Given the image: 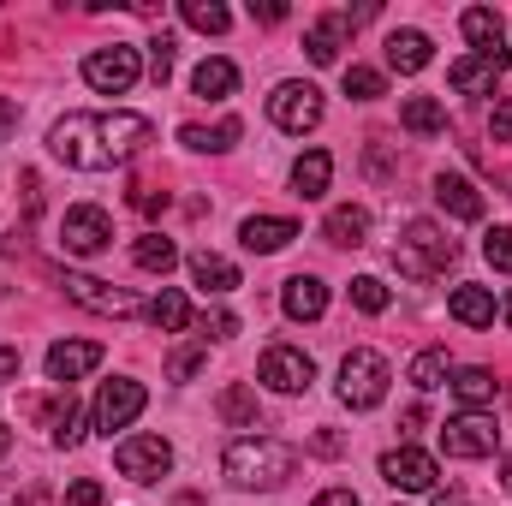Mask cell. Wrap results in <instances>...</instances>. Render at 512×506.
<instances>
[{"label": "cell", "instance_id": "45", "mask_svg": "<svg viewBox=\"0 0 512 506\" xmlns=\"http://www.w3.org/2000/svg\"><path fill=\"white\" fill-rule=\"evenodd\" d=\"M310 453H322V459H340V453H346V441H340L334 429H322V435L310 441Z\"/></svg>", "mask_w": 512, "mask_h": 506}, {"label": "cell", "instance_id": "30", "mask_svg": "<svg viewBox=\"0 0 512 506\" xmlns=\"http://www.w3.org/2000/svg\"><path fill=\"white\" fill-rule=\"evenodd\" d=\"M215 405H221V417H227L233 429H256V417H262V411H256V393L245 387V381L221 387V399H215Z\"/></svg>", "mask_w": 512, "mask_h": 506}, {"label": "cell", "instance_id": "22", "mask_svg": "<svg viewBox=\"0 0 512 506\" xmlns=\"http://www.w3.org/2000/svg\"><path fill=\"white\" fill-rule=\"evenodd\" d=\"M447 310H453V322H465V328H489V322H495V292H489V286H459V292L447 298Z\"/></svg>", "mask_w": 512, "mask_h": 506}, {"label": "cell", "instance_id": "10", "mask_svg": "<svg viewBox=\"0 0 512 506\" xmlns=\"http://www.w3.org/2000/svg\"><path fill=\"white\" fill-rule=\"evenodd\" d=\"M256 381H268L274 393H304L316 381V364L298 352V346H268L262 364H256Z\"/></svg>", "mask_w": 512, "mask_h": 506}, {"label": "cell", "instance_id": "9", "mask_svg": "<svg viewBox=\"0 0 512 506\" xmlns=\"http://www.w3.org/2000/svg\"><path fill=\"white\" fill-rule=\"evenodd\" d=\"M114 465H120V477H131V483H155V477L173 471V447L161 435H131V441H120Z\"/></svg>", "mask_w": 512, "mask_h": 506}, {"label": "cell", "instance_id": "50", "mask_svg": "<svg viewBox=\"0 0 512 506\" xmlns=\"http://www.w3.org/2000/svg\"><path fill=\"white\" fill-rule=\"evenodd\" d=\"M18 126V108H6V102H0V131H12Z\"/></svg>", "mask_w": 512, "mask_h": 506}, {"label": "cell", "instance_id": "48", "mask_svg": "<svg viewBox=\"0 0 512 506\" xmlns=\"http://www.w3.org/2000/svg\"><path fill=\"white\" fill-rule=\"evenodd\" d=\"M12 506H48V483H30L24 495H12Z\"/></svg>", "mask_w": 512, "mask_h": 506}, {"label": "cell", "instance_id": "43", "mask_svg": "<svg viewBox=\"0 0 512 506\" xmlns=\"http://www.w3.org/2000/svg\"><path fill=\"white\" fill-rule=\"evenodd\" d=\"M66 506H102V483H90V477L72 483V489H66Z\"/></svg>", "mask_w": 512, "mask_h": 506}, {"label": "cell", "instance_id": "21", "mask_svg": "<svg viewBox=\"0 0 512 506\" xmlns=\"http://www.w3.org/2000/svg\"><path fill=\"white\" fill-rule=\"evenodd\" d=\"M328 245H346V251H358L364 239H370V215L358 209V203H340V209H328Z\"/></svg>", "mask_w": 512, "mask_h": 506}, {"label": "cell", "instance_id": "8", "mask_svg": "<svg viewBox=\"0 0 512 506\" xmlns=\"http://www.w3.org/2000/svg\"><path fill=\"white\" fill-rule=\"evenodd\" d=\"M441 447H447V459H489L501 447V429L483 411H465V417H453L441 429Z\"/></svg>", "mask_w": 512, "mask_h": 506}, {"label": "cell", "instance_id": "47", "mask_svg": "<svg viewBox=\"0 0 512 506\" xmlns=\"http://www.w3.org/2000/svg\"><path fill=\"white\" fill-rule=\"evenodd\" d=\"M310 506H358V495H352V489H322Z\"/></svg>", "mask_w": 512, "mask_h": 506}, {"label": "cell", "instance_id": "13", "mask_svg": "<svg viewBox=\"0 0 512 506\" xmlns=\"http://www.w3.org/2000/svg\"><path fill=\"white\" fill-rule=\"evenodd\" d=\"M143 399H149V393H143V381H108V387H102V393H96V429H102V435H114V429H126L131 417H137V411H143Z\"/></svg>", "mask_w": 512, "mask_h": 506}, {"label": "cell", "instance_id": "17", "mask_svg": "<svg viewBox=\"0 0 512 506\" xmlns=\"http://www.w3.org/2000/svg\"><path fill=\"white\" fill-rule=\"evenodd\" d=\"M346 36H352V18H346V12H328V18H316V24H310L304 54H310L316 66H334V60H340V48H346Z\"/></svg>", "mask_w": 512, "mask_h": 506}, {"label": "cell", "instance_id": "4", "mask_svg": "<svg viewBox=\"0 0 512 506\" xmlns=\"http://www.w3.org/2000/svg\"><path fill=\"white\" fill-rule=\"evenodd\" d=\"M387 358L382 352H370V346H358V352H346V364H340V405H352V411H376L387 399Z\"/></svg>", "mask_w": 512, "mask_h": 506}, {"label": "cell", "instance_id": "33", "mask_svg": "<svg viewBox=\"0 0 512 506\" xmlns=\"http://www.w3.org/2000/svg\"><path fill=\"white\" fill-rule=\"evenodd\" d=\"M179 12H185V24H191V30H203V36H227V24H233V12H227V6H215V0H185Z\"/></svg>", "mask_w": 512, "mask_h": 506}, {"label": "cell", "instance_id": "38", "mask_svg": "<svg viewBox=\"0 0 512 506\" xmlns=\"http://www.w3.org/2000/svg\"><path fill=\"white\" fill-rule=\"evenodd\" d=\"M346 96H352V102H376V96H387L382 72H370V66H346Z\"/></svg>", "mask_w": 512, "mask_h": 506}, {"label": "cell", "instance_id": "14", "mask_svg": "<svg viewBox=\"0 0 512 506\" xmlns=\"http://www.w3.org/2000/svg\"><path fill=\"white\" fill-rule=\"evenodd\" d=\"M512 66L507 48H495V54H471V60H453V72H447V84L459 90V96H489L495 90V78Z\"/></svg>", "mask_w": 512, "mask_h": 506}, {"label": "cell", "instance_id": "34", "mask_svg": "<svg viewBox=\"0 0 512 506\" xmlns=\"http://www.w3.org/2000/svg\"><path fill=\"white\" fill-rule=\"evenodd\" d=\"M179 143H185V149H197V155H209V149H227V143H239V120H227V126H215V131L185 126V131H179Z\"/></svg>", "mask_w": 512, "mask_h": 506}, {"label": "cell", "instance_id": "42", "mask_svg": "<svg viewBox=\"0 0 512 506\" xmlns=\"http://www.w3.org/2000/svg\"><path fill=\"white\" fill-rule=\"evenodd\" d=\"M131 209H143V215H161V209H167V191H155V185H137V191H131Z\"/></svg>", "mask_w": 512, "mask_h": 506}, {"label": "cell", "instance_id": "11", "mask_svg": "<svg viewBox=\"0 0 512 506\" xmlns=\"http://www.w3.org/2000/svg\"><path fill=\"white\" fill-rule=\"evenodd\" d=\"M382 483L405 489V495H429V489L441 483V471H435L429 453H417V447H393V453H382Z\"/></svg>", "mask_w": 512, "mask_h": 506}, {"label": "cell", "instance_id": "52", "mask_svg": "<svg viewBox=\"0 0 512 506\" xmlns=\"http://www.w3.org/2000/svg\"><path fill=\"white\" fill-rule=\"evenodd\" d=\"M501 477H507V489H512V459H507V465H501Z\"/></svg>", "mask_w": 512, "mask_h": 506}, {"label": "cell", "instance_id": "31", "mask_svg": "<svg viewBox=\"0 0 512 506\" xmlns=\"http://www.w3.org/2000/svg\"><path fill=\"white\" fill-rule=\"evenodd\" d=\"M131 262H137V268H149V274H167V268L179 262V245H173V239H161V233H143V239L131 245Z\"/></svg>", "mask_w": 512, "mask_h": 506}, {"label": "cell", "instance_id": "3", "mask_svg": "<svg viewBox=\"0 0 512 506\" xmlns=\"http://www.w3.org/2000/svg\"><path fill=\"white\" fill-rule=\"evenodd\" d=\"M453 256H459V245H453L435 221H411V227H405V239L393 245V268H399L405 280H435Z\"/></svg>", "mask_w": 512, "mask_h": 506}, {"label": "cell", "instance_id": "24", "mask_svg": "<svg viewBox=\"0 0 512 506\" xmlns=\"http://www.w3.org/2000/svg\"><path fill=\"white\" fill-rule=\"evenodd\" d=\"M191 90H197L203 102H227V96L239 90V66H233V60H203L197 78H191Z\"/></svg>", "mask_w": 512, "mask_h": 506}, {"label": "cell", "instance_id": "40", "mask_svg": "<svg viewBox=\"0 0 512 506\" xmlns=\"http://www.w3.org/2000/svg\"><path fill=\"white\" fill-rule=\"evenodd\" d=\"M483 256H489L495 268H512V227H495V233L483 239Z\"/></svg>", "mask_w": 512, "mask_h": 506}, {"label": "cell", "instance_id": "18", "mask_svg": "<svg viewBox=\"0 0 512 506\" xmlns=\"http://www.w3.org/2000/svg\"><path fill=\"white\" fill-rule=\"evenodd\" d=\"M435 203L453 215V221H483V191L459 173H435Z\"/></svg>", "mask_w": 512, "mask_h": 506}, {"label": "cell", "instance_id": "16", "mask_svg": "<svg viewBox=\"0 0 512 506\" xmlns=\"http://www.w3.org/2000/svg\"><path fill=\"white\" fill-rule=\"evenodd\" d=\"M239 239H245V251H256V256L286 251V245L298 239V221H292V215H251V221L239 227Z\"/></svg>", "mask_w": 512, "mask_h": 506}, {"label": "cell", "instance_id": "32", "mask_svg": "<svg viewBox=\"0 0 512 506\" xmlns=\"http://www.w3.org/2000/svg\"><path fill=\"white\" fill-rule=\"evenodd\" d=\"M405 381H411L417 393H435V387L447 381V352H441V346L417 352V358H411V370H405Z\"/></svg>", "mask_w": 512, "mask_h": 506}, {"label": "cell", "instance_id": "25", "mask_svg": "<svg viewBox=\"0 0 512 506\" xmlns=\"http://www.w3.org/2000/svg\"><path fill=\"white\" fill-rule=\"evenodd\" d=\"M328 179H334V155H328V149H310V155L292 161V185H298V197H322Z\"/></svg>", "mask_w": 512, "mask_h": 506}, {"label": "cell", "instance_id": "44", "mask_svg": "<svg viewBox=\"0 0 512 506\" xmlns=\"http://www.w3.org/2000/svg\"><path fill=\"white\" fill-rule=\"evenodd\" d=\"M489 131H495L501 143H512V102H495V114H489Z\"/></svg>", "mask_w": 512, "mask_h": 506}, {"label": "cell", "instance_id": "26", "mask_svg": "<svg viewBox=\"0 0 512 506\" xmlns=\"http://www.w3.org/2000/svg\"><path fill=\"white\" fill-rule=\"evenodd\" d=\"M399 126L417 131V137H435V131L447 126V108H441L435 96H405V108H399Z\"/></svg>", "mask_w": 512, "mask_h": 506}, {"label": "cell", "instance_id": "37", "mask_svg": "<svg viewBox=\"0 0 512 506\" xmlns=\"http://www.w3.org/2000/svg\"><path fill=\"white\" fill-rule=\"evenodd\" d=\"M84 441V417H78V405H72V393L60 399V411H54V447H78Z\"/></svg>", "mask_w": 512, "mask_h": 506}, {"label": "cell", "instance_id": "46", "mask_svg": "<svg viewBox=\"0 0 512 506\" xmlns=\"http://www.w3.org/2000/svg\"><path fill=\"white\" fill-rule=\"evenodd\" d=\"M251 18H262V24H280V18H286V0H251Z\"/></svg>", "mask_w": 512, "mask_h": 506}, {"label": "cell", "instance_id": "19", "mask_svg": "<svg viewBox=\"0 0 512 506\" xmlns=\"http://www.w3.org/2000/svg\"><path fill=\"white\" fill-rule=\"evenodd\" d=\"M280 310H286L292 322H316V316L328 310V286H322L316 274H292L286 292H280Z\"/></svg>", "mask_w": 512, "mask_h": 506}, {"label": "cell", "instance_id": "2", "mask_svg": "<svg viewBox=\"0 0 512 506\" xmlns=\"http://www.w3.org/2000/svg\"><path fill=\"white\" fill-rule=\"evenodd\" d=\"M221 471L239 483V489H280L292 471H298V453L286 447V441H233L227 447V459H221Z\"/></svg>", "mask_w": 512, "mask_h": 506}, {"label": "cell", "instance_id": "39", "mask_svg": "<svg viewBox=\"0 0 512 506\" xmlns=\"http://www.w3.org/2000/svg\"><path fill=\"white\" fill-rule=\"evenodd\" d=\"M149 78H155V84H167V78H173V36H167V30L149 42Z\"/></svg>", "mask_w": 512, "mask_h": 506}, {"label": "cell", "instance_id": "53", "mask_svg": "<svg viewBox=\"0 0 512 506\" xmlns=\"http://www.w3.org/2000/svg\"><path fill=\"white\" fill-rule=\"evenodd\" d=\"M501 316H507V322H512V298H507V304H501Z\"/></svg>", "mask_w": 512, "mask_h": 506}, {"label": "cell", "instance_id": "7", "mask_svg": "<svg viewBox=\"0 0 512 506\" xmlns=\"http://www.w3.org/2000/svg\"><path fill=\"white\" fill-rule=\"evenodd\" d=\"M268 120L280 131L322 126V90H316V84H280V90L268 96Z\"/></svg>", "mask_w": 512, "mask_h": 506}, {"label": "cell", "instance_id": "23", "mask_svg": "<svg viewBox=\"0 0 512 506\" xmlns=\"http://www.w3.org/2000/svg\"><path fill=\"white\" fill-rule=\"evenodd\" d=\"M387 66L393 72H423L429 66V36L423 30H393L387 36Z\"/></svg>", "mask_w": 512, "mask_h": 506}, {"label": "cell", "instance_id": "6", "mask_svg": "<svg viewBox=\"0 0 512 506\" xmlns=\"http://www.w3.org/2000/svg\"><path fill=\"white\" fill-rule=\"evenodd\" d=\"M60 245L72 256H102L114 245V221H108V209H96V203H78V209H66V221H60Z\"/></svg>", "mask_w": 512, "mask_h": 506}, {"label": "cell", "instance_id": "51", "mask_svg": "<svg viewBox=\"0 0 512 506\" xmlns=\"http://www.w3.org/2000/svg\"><path fill=\"white\" fill-rule=\"evenodd\" d=\"M6 447H12V435H6V423H0V453H6Z\"/></svg>", "mask_w": 512, "mask_h": 506}, {"label": "cell", "instance_id": "28", "mask_svg": "<svg viewBox=\"0 0 512 506\" xmlns=\"http://www.w3.org/2000/svg\"><path fill=\"white\" fill-rule=\"evenodd\" d=\"M459 30L477 42V54H495V48H501V12H489V6H471V12L459 18Z\"/></svg>", "mask_w": 512, "mask_h": 506}, {"label": "cell", "instance_id": "29", "mask_svg": "<svg viewBox=\"0 0 512 506\" xmlns=\"http://www.w3.org/2000/svg\"><path fill=\"white\" fill-rule=\"evenodd\" d=\"M149 322H155L161 334H185V328H191V304H185V292H173V286H167V292L149 304Z\"/></svg>", "mask_w": 512, "mask_h": 506}, {"label": "cell", "instance_id": "35", "mask_svg": "<svg viewBox=\"0 0 512 506\" xmlns=\"http://www.w3.org/2000/svg\"><path fill=\"white\" fill-rule=\"evenodd\" d=\"M387 298H393V292H387V286L376 280V274H358V280H352V304H358L364 316H382V310H387Z\"/></svg>", "mask_w": 512, "mask_h": 506}, {"label": "cell", "instance_id": "27", "mask_svg": "<svg viewBox=\"0 0 512 506\" xmlns=\"http://www.w3.org/2000/svg\"><path fill=\"white\" fill-rule=\"evenodd\" d=\"M495 393H501V381L489 376V370H459V376H453V399H459L465 411H483V405H495Z\"/></svg>", "mask_w": 512, "mask_h": 506}, {"label": "cell", "instance_id": "49", "mask_svg": "<svg viewBox=\"0 0 512 506\" xmlns=\"http://www.w3.org/2000/svg\"><path fill=\"white\" fill-rule=\"evenodd\" d=\"M18 364H24V358H18V346H6V352H0V387L18 376Z\"/></svg>", "mask_w": 512, "mask_h": 506}, {"label": "cell", "instance_id": "15", "mask_svg": "<svg viewBox=\"0 0 512 506\" xmlns=\"http://www.w3.org/2000/svg\"><path fill=\"white\" fill-rule=\"evenodd\" d=\"M108 352L96 346V340H60V346H48V381H78V376H90L96 364H102Z\"/></svg>", "mask_w": 512, "mask_h": 506}, {"label": "cell", "instance_id": "20", "mask_svg": "<svg viewBox=\"0 0 512 506\" xmlns=\"http://www.w3.org/2000/svg\"><path fill=\"white\" fill-rule=\"evenodd\" d=\"M191 280H197L203 292H215V298L239 292V268H233L227 256H215V251H197V256H191Z\"/></svg>", "mask_w": 512, "mask_h": 506}, {"label": "cell", "instance_id": "36", "mask_svg": "<svg viewBox=\"0 0 512 506\" xmlns=\"http://www.w3.org/2000/svg\"><path fill=\"white\" fill-rule=\"evenodd\" d=\"M203 364H209V340H197V346H179V352L167 358V381H191Z\"/></svg>", "mask_w": 512, "mask_h": 506}, {"label": "cell", "instance_id": "41", "mask_svg": "<svg viewBox=\"0 0 512 506\" xmlns=\"http://www.w3.org/2000/svg\"><path fill=\"white\" fill-rule=\"evenodd\" d=\"M203 334H209V340H233V334H239V316H233V310H215V316H203Z\"/></svg>", "mask_w": 512, "mask_h": 506}, {"label": "cell", "instance_id": "12", "mask_svg": "<svg viewBox=\"0 0 512 506\" xmlns=\"http://www.w3.org/2000/svg\"><path fill=\"white\" fill-rule=\"evenodd\" d=\"M60 286H66V298H72V304H84V310H96V316H137V310H143L131 292L108 286V280H90V274H66Z\"/></svg>", "mask_w": 512, "mask_h": 506}, {"label": "cell", "instance_id": "5", "mask_svg": "<svg viewBox=\"0 0 512 506\" xmlns=\"http://www.w3.org/2000/svg\"><path fill=\"white\" fill-rule=\"evenodd\" d=\"M143 78V60H137V48L131 42H108V48H90V60H84V84L90 90H108V96H120Z\"/></svg>", "mask_w": 512, "mask_h": 506}, {"label": "cell", "instance_id": "1", "mask_svg": "<svg viewBox=\"0 0 512 506\" xmlns=\"http://www.w3.org/2000/svg\"><path fill=\"white\" fill-rule=\"evenodd\" d=\"M155 126L143 114H66L60 126L48 131V149L66 161V167H84V173H108L131 155L149 149Z\"/></svg>", "mask_w": 512, "mask_h": 506}]
</instances>
